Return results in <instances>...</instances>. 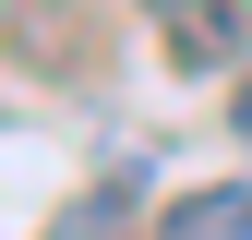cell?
I'll list each match as a JSON object with an SVG mask.
<instances>
[{"mask_svg": "<svg viewBox=\"0 0 252 240\" xmlns=\"http://www.w3.org/2000/svg\"><path fill=\"white\" fill-rule=\"evenodd\" d=\"M228 132H252V72H240V96H228Z\"/></svg>", "mask_w": 252, "mask_h": 240, "instance_id": "3", "label": "cell"}, {"mask_svg": "<svg viewBox=\"0 0 252 240\" xmlns=\"http://www.w3.org/2000/svg\"><path fill=\"white\" fill-rule=\"evenodd\" d=\"M144 24H156V48H168V72H216V60L252 48L240 0H144Z\"/></svg>", "mask_w": 252, "mask_h": 240, "instance_id": "1", "label": "cell"}, {"mask_svg": "<svg viewBox=\"0 0 252 240\" xmlns=\"http://www.w3.org/2000/svg\"><path fill=\"white\" fill-rule=\"evenodd\" d=\"M252 228V180H216V192H168V240H240Z\"/></svg>", "mask_w": 252, "mask_h": 240, "instance_id": "2", "label": "cell"}]
</instances>
